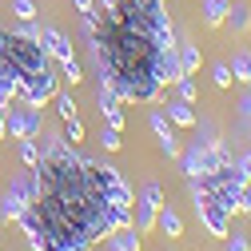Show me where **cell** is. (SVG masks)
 I'll return each mask as SVG.
<instances>
[{"label":"cell","instance_id":"cell-1","mask_svg":"<svg viewBox=\"0 0 251 251\" xmlns=\"http://www.w3.org/2000/svg\"><path fill=\"white\" fill-rule=\"evenodd\" d=\"M196 187H203V192L224 207L227 215H239V211H243V183L235 179L231 164H227V168H215V172H203V176L196 179Z\"/></svg>","mask_w":251,"mask_h":251},{"label":"cell","instance_id":"cell-2","mask_svg":"<svg viewBox=\"0 0 251 251\" xmlns=\"http://www.w3.org/2000/svg\"><path fill=\"white\" fill-rule=\"evenodd\" d=\"M192 203H196V215H200L203 231L215 235V239H227V231H231V215L219 207V203L203 192V187H196V192H192Z\"/></svg>","mask_w":251,"mask_h":251},{"label":"cell","instance_id":"cell-3","mask_svg":"<svg viewBox=\"0 0 251 251\" xmlns=\"http://www.w3.org/2000/svg\"><path fill=\"white\" fill-rule=\"evenodd\" d=\"M36 200V187H32V172H24V176H16L12 183H8V192H4V200H0V219L4 224H16L20 219V211Z\"/></svg>","mask_w":251,"mask_h":251},{"label":"cell","instance_id":"cell-4","mask_svg":"<svg viewBox=\"0 0 251 251\" xmlns=\"http://www.w3.org/2000/svg\"><path fill=\"white\" fill-rule=\"evenodd\" d=\"M44 132V112L32 108V104H24V108H8L4 116V136L12 140H36Z\"/></svg>","mask_w":251,"mask_h":251},{"label":"cell","instance_id":"cell-5","mask_svg":"<svg viewBox=\"0 0 251 251\" xmlns=\"http://www.w3.org/2000/svg\"><path fill=\"white\" fill-rule=\"evenodd\" d=\"M56 92H60L56 72L44 68V72H36L32 80H24V84L16 88V100H20V104H32V108H44L48 100H56Z\"/></svg>","mask_w":251,"mask_h":251},{"label":"cell","instance_id":"cell-6","mask_svg":"<svg viewBox=\"0 0 251 251\" xmlns=\"http://www.w3.org/2000/svg\"><path fill=\"white\" fill-rule=\"evenodd\" d=\"M164 207V187L160 183H148L144 187V196L136 200V211H132V227L140 235H151L155 231V211Z\"/></svg>","mask_w":251,"mask_h":251},{"label":"cell","instance_id":"cell-7","mask_svg":"<svg viewBox=\"0 0 251 251\" xmlns=\"http://www.w3.org/2000/svg\"><path fill=\"white\" fill-rule=\"evenodd\" d=\"M96 104H100V120H104V124H112L116 132H124V100L116 96V92H112L108 84H100V92H96Z\"/></svg>","mask_w":251,"mask_h":251},{"label":"cell","instance_id":"cell-8","mask_svg":"<svg viewBox=\"0 0 251 251\" xmlns=\"http://www.w3.org/2000/svg\"><path fill=\"white\" fill-rule=\"evenodd\" d=\"M40 44H44L48 60H56V64H68V60H76L72 40H68L64 32H56V28H40Z\"/></svg>","mask_w":251,"mask_h":251},{"label":"cell","instance_id":"cell-9","mask_svg":"<svg viewBox=\"0 0 251 251\" xmlns=\"http://www.w3.org/2000/svg\"><path fill=\"white\" fill-rule=\"evenodd\" d=\"M148 124H151L155 140H160V151L168 155V160H176V155H179V140H176V132H172V124H168L160 112H151V116H148Z\"/></svg>","mask_w":251,"mask_h":251},{"label":"cell","instance_id":"cell-10","mask_svg":"<svg viewBox=\"0 0 251 251\" xmlns=\"http://www.w3.org/2000/svg\"><path fill=\"white\" fill-rule=\"evenodd\" d=\"M179 76H183V68H179V52H176V48H164L160 60H155V80H160V84H176Z\"/></svg>","mask_w":251,"mask_h":251},{"label":"cell","instance_id":"cell-11","mask_svg":"<svg viewBox=\"0 0 251 251\" xmlns=\"http://www.w3.org/2000/svg\"><path fill=\"white\" fill-rule=\"evenodd\" d=\"M224 24L231 28L235 36H247L251 32V4H243V0H239V4H227V20Z\"/></svg>","mask_w":251,"mask_h":251},{"label":"cell","instance_id":"cell-12","mask_svg":"<svg viewBox=\"0 0 251 251\" xmlns=\"http://www.w3.org/2000/svg\"><path fill=\"white\" fill-rule=\"evenodd\" d=\"M108 247L112 251H144V243H140V231L128 224V227H116L112 235H108Z\"/></svg>","mask_w":251,"mask_h":251},{"label":"cell","instance_id":"cell-13","mask_svg":"<svg viewBox=\"0 0 251 251\" xmlns=\"http://www.w3.org/2000/svg\"><path fill=\"white\" fill-rule=\"evenodd\" d=\"M155 227H160L168 239H179V235H183V219H179V211H176V207H168V203H164L160 211H155Z\"/></svg>","mask_w":251,"mask_h":251},{"label":"cell","instance_id":"cell-14","mask_svg":"<svg viewBox=\"0 0 251 251\" xmlns=\"http://www.w3.org/2000/svg\"><path fill=\"white\" fill-rule=\"evenodd\" d=\"M168 120L176 124V128H196V112H192V104L187 100H168Z\"/></svg>","mask_w":251,"mask_h":251},{"label":"cell","instance_id":"cell-15","mask_svg":"<svg viewBox=\"0 0 251 251\" xmlns=\"http://www.w3.org/2000/svg\"><path fill=\"white\" fill-rule=\"evenodd\" d=\"M179 164H183V176L187 179H200L203 176V144H192V148L179 155Z\"/></svg>","mask_w":251,"mask_h":251},{"label":"cell","instance_id":"cell-16","mask_svg":"<svg viewBox=\"0 0 251 251\" xmlns=\"http://www.w3.org/2000/svg\"><path fill=\"white\" fill-rule=\"evenodd\" d=\"M227 4H231V0H203V24H207V28H224Z\"/></svg>","mask_w":251,"mask_h":251},{"label":"cell","instance_id":"cell-17","mask_svg":"<svg viewBox=\"0 0 251 251\" xmlns=\"http://www.w3.org/2000/svg\"><path fill=\"white\" fill-rule=\"evenodd\" d=\"M176 52H179V68H183V76H192V72L200 68V48H196V44H176Z\"/></svg>","mask_w":251,"mask_h":251},{"label":"cell","instance_id":"cell-18","mask_svg":"<svg viewBox=\"0 0 251 251\" xmlns=\"http://www.w3.org/2000/svg\"><path fill=\"white\" fill-rule=\"evenodd\" d=\"M231 76L243 80V84L251 80V52H247V48H239V52L231 56Z\"/></svg>","mask_w":251,"mask_h":251},{"label":"cell","instance_id":"cell-19","mask_svg":"<svg viewBox=\"0 0 251 251\" xmlns=\"http://www.w3.org/2000/svg\"><path fill=\"white\" fill-rule=\"evenodd\" d=\"M231 172H235V179H239L243 187L251 183V151H243L239 160H231Z\"/></svg>","mask_w":251,"mask_h":251},{"label":"cell","instance_id":"cell-20","mask_svg":"<svg viewBox=\"0 0 251 251\" xmlns=\"http://www.w3.org/2000/svg\"><path fill=\"white\" fill-rule=\"evenodd\" d=\"M64 140H68L72 148H76V144L84 140V120H80V116H72V120H64Z\"/></svg>","mask_w":251,"mask_h":251},{"label":"cell","instance_id":"cell-21","mask_svg":"<svg viewBox=\"0 0 251 251\" xmlns=\"http://www.w3.org/2000/svg\"><path fill=\"white\" fill-rule=\"evenodd\" d=\"M20 164H24V168H36V164H40V148H36L32 140H20Z\"/></svg>","mask_w":251,"mask_h":251},{"label":"cell","instance_id":"cell-22","mask_svg":"<svg viewBox=\"0 0 251 251\" xmlns=\"http://www.w3.org/2000/svg\"><path fill=\"white\" fill-rule=\"evenodd\" d=\"M176 88H179V100H187V104H196V96H200V88H196V80H192V76H179V80H176Z\"/></svg>","mask_w":251,"mask_h":251},{"label":"cell","instance_id":"cell-23","mask_svg":"<svg viewBox=\"0 0 251 251\" xmlns=\"http://www.w3.org/2000/svg\"><path fill=\"white\" fill-rule=\"evenodd\" d=\"M100 144H104L108 151H120V148H124V140H120V132L112 128V124H104V128H100Z\"/></svg>","mask_w":251,"mask_h":251},{"label":"cell","instance_id":"cell-24","mask_svg":"<svg viewBox=\"0 0 251 251\" xmlns=\"http://www.w3.org/2000/svg\"><path fill=\"white\" fill-rule=\"evenodd\" d=\"M211 80H215V88H231V64H211Z\"/></svg>","mask_w":251,"mask_h":251},{"label":"cell","instance_id":"cell-25","mask_svg":"<svg viewBox=\"0 0 251 251\" xmlns=\"http://www.w3.org/2000/svg\"><path fill=\"white\" fill-rule=\"evenodd\" d=\"M60 72H64V80H68V84L76 88V84L84 80V68H80V56H76V60H68V64H60Z\"/></svg>","mask_w":251,"mask_h":251},{"label":"cell","instance_id":"cell-26","mask_svg":"<svg viewBox=\"0 0 251 251\" xmlns=\"http://www.w3.org/2000/svg\"><path fill=\"white\" fill-rule=\"evenodd\" d=\"M56 112H60V120H72L76 116V100L64 96V92H56Z\"/></svg>","mask_w":251,"mask_h":251},{"label":"cell","instance_id":"cell-27","mask_svg":"<svg viewBox=\"0 0 251 251\" xmlns=\"http://www.w3.org/2000/svg\"><path fill=\"white\" fill-rule=\"evenodd\" d=\"M224 251H251V243H247V235H243V231H227Z\"/></svg>","mask_w":251,"mask_h":251},{"label":"cell","instance_id":"cell-28","mask_svg":"<svg viewBox=\"0 0 251 251\" xmlns=\"http://www.w3.org/2000/svg\"><path fill=\"white\" fill-rule=\"evenodd\" d=\"M12 12H16V20H36V4L32 0H12Z\"/></svg>","mask_w":251,"mask_h":251},{"label":"cell","instance_id":"cell-29","mask_svg":"<svg viewBox=\"0 0 251 251\" xmlns=\"http://www.w3.org/2000/svg\"><path fill=\"white\" fill-rule=\"evenodd\" d=\"M140 4L148 12H155V16H168V0H140Z\"/></svg>","mask_w":251,"mask_h":251},{"label":"cell","instance_id":"cell-30","mask_svg":"<svg viewBox=\"0 0 251 251\" xmlns=\"http://www.w3.org/2000/svg\"><path fill=\"white\" fill-rule=\"evenodd\" d=\"M72 4H76L80 16H92V12H96V0H72Z\"/></svg>","mask_w":251,"mask_h":251},{"label":"cell","instance_id":"cell-31","mask_svg":"<svg viewBox=\"0 0 251 251\" xmlns=\"http://www.w3.org/2000/svg\"><path fill=\"white\" fill-rule=\"evenodd\" d=\"M239 112H243V116H247V120H251V92H247V96H243V100H239Z\"/></svg>","mask_w":251,"mask_h":251},{"label":"cell","instance_id":"cell-32","mask_svg":"<svg viewBox=\"0 0 251 251\" xmlns=\"http://www.w3.org/2000/svg\"><path fill=\"white\" fill-rule=\"evenodd\" d=\"M116 4H120V0H96V8H100V12H112Z\"/></svg>","mask_w":251,"mask_h":251},{"label":"cell","instance_id":"cell-33","mask_svg":"<svg viewBox=\"0 0 251 251\" xmlns=\"http://www.w3.org/2000/svg\"><path fill=\"white\" fill-rule=\"evenodd\" d=\"M4 116H8V108H0V140H4Z\"/></svg>","mask_w":251,"mask_h":251},{"label":"cell","instance_id":"cell-34","mask_svg":"<svg viewBox=\"0 0 251 251\" xmlns=\"http://www.w3.org/2000/svg\"><path fill=\"white\" fill-rule=\"evenodd\" d=\"M247 92H251V80H247Z\"/></svg>","mask_w":251,"mask_h":251},{"label":"cell","instance_id":"cell-35","mask_svg":"<svg viewBox=\"0 0 251 251\" xmlns=\"http://www.w3.org/2000/svg\"><path fill=\"white\" fill-rule=\"evenodd\" d=\"M104 251H112V247H104Z\"/></svg>","mask_w":251,"mask_h":251}]
</instances>
